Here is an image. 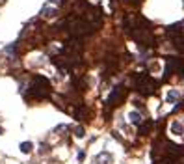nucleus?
Listing matches in <instances>:
<instances>
[{
    "instance_id": "6",
    "label": "nucleus",
    "mask_w": 184,
    "mask_h": 164,
    "mask_svg": "<svg viewBox=\"0 0 184 164\" xmlns=\"http://www.w3.org/2000/svg\"><path fill=\"white\" fill-rule=\"evenodd\" d=\"M88 116H89V110L84 106V104L76 106V110H74V118L76 119H88Z\"/></svg>"
},
{
    "instance_id": "13",
    "label": "nucleus",
    "mask_w": 184,
    "mask_h": 164,
    "mask_svg": "<svg viewBox=\"0 0 184 164\" xmlns=\"http://www.w3.org/2000/svg\"><path fill=\"white\" fill-rule=\"evenodd\" d=\"M74 134H76L78 138H82V136L86 134V132H84V127H76V129H74Z\"/></svg>"
},
{
    "instance_id": "3",
    "label": "nucleus",
    "mask_w": 184,
    "mask_h": 164,
    "mask_svg": "<svg viewBox=\"0 0 184 164\" xmlns=\"http://www.w3.org/2000/svg\"><path fill=\"white\" fill-rule=\"evenodd\" d=\"M167 36H169L171 43L177 50H184V30H182V22L167 26Z\"/></svg>"
},
{
    "instance_id": "12",
    "label": "nucleus",
    "mask_w": 184,
    "mask_h": 164,
    "mask_svg": "<svg viewBox=\"0 0 184 164\" xmlns=\"http://www.w3.org/2000/svg\"><path fill=\"white\" fill-rule=\"evenodd\" d=\"M32 142H22L21 144V151H22V153H30V151H32Z\"/></svg>"
},
{
    "instance_id": "14",
    "label": "nucleus",
    "mask_w": 184,
    "mask_h": 164,
    "mask_svg": "<svg viewBox=\"0 0 184 164\" xmlns=\"http://www.w3.org/2000/svg\"><path fill=\"white\" fill-rule=\"evenodd\" d=\"M15 50H17V43H13V45H9V47H6V52H15Z\"/></svg>"
},
{
    "instance_id": "11",
    "label": "nucleus",
    "mask_w": 184,
    "mask_h": 164,
    "mask_svg": "<svg viewBox=\"0 0 184 164\" xmlns=\"http://www.w3.org/2000/svg\"><path fill=\"white\" fill-rule=\"evenodd\" d=\"M41 15H45V17H52V15H56V9L54 7H50V6H45L41 9Z\"/></svg>"
},
{
    "instance_id": "9",
    "label": "nucleus",
    "mask_w": 184,
    "mask_h": 164,
    "mask_svg": "<svg viewBox=\"0 0 184 164\" xmlns=\"http://www.w3.org/2000/svg\"><path fill=\"white\" fill-rule=\"evenodd\" d=\"M128 119H130V123L140 125L142 123V114H140V112H130V114H128Z\"/></svg>"
},
{
    "instance_id": "18",
    "label": "nucleus",
    "mask_w": 184,
    "mask_h": 164,
    "mask_svg": "<svg viewBox=\"0 0 184 164\" xmlns=\"http://www.w3.org/2000/svg\"><path fill=\"white\" fill-rule=\"evenodd\" d=\"M50 2H58V0H50Z\"/></svg>"
},
{
    "instance_id": "1",
    "label": "nucleus",
    "mask_w": 184,
    "mask_h": 164,
    "mask_svg": "<svg viewBox=\"0 0 184 164\" xmlns=\"http://www.w3.org/2000/svg\"><path fill=\"white\" fill-rule=\"evenodd\" d=\"M132 86H134V89H138V91L145 97L156 93V89H158V82L152 80L147 73H136V75L132 77Z\"/></svg>"
},
{
    "instance_id": "5",
    "label": "nucleus",
    "mask_w": 184,
    "mask_h": 164,
    "mask_svg": "<svg viewBox=\"0 0 184 164\" xmlns=\"http://www.w3.org/2000/svg\"><path fill=\"white\" fill-rule=\"evenodd\" d=\"M125 97H127V88H125V84H117L115 88L112 89V93H110V97H108V101H106V106H119L121 103L125 101Z\"/></svg>"
},
{
    "instance_id": "2",
    "label": "nucleus",
    "mask_w": 184,
    "mask_h": 164,
    "mask_svg": "<svg viewBox=\"0 0 184 164\" xmlns=\"http://www.w3.org/2000/svg\"><path fill=\"white\" fill-rule=\"evenodd\" d=\"M49 95H50V82H49V79L37 75L36 79L32 80V84H30L26 97H32V99H45V97H49Z\"/></svg>"
},
{
    "instance_id": "8",
    "label": "nucleus",
    "mask_w": 184,
    "mask_h": 164,
    "mask_svg": "<svg viewBox=\"0 0 184 164\" xmlns=\"http://www.w3.org/2000/svg\"><path fill=\"white\" fill-rule=\"evenodd\" d=\"M179 97H181V93H179L177 89H171V91L167 93V97H166V99H167V103H171V104H173V103H177V101H179Z\"/></svg>"
},
{
    "instance_id": "10",
    "label": "nucleus",
    "mask_w": 184,
    "mask_h": 164,
    "mask_svg": "<svg viewBox=\"0 0 184 164\" xmlns=\"http://www.w3.org/2000/svg\"><path fill=\"white\" fill-rule=\"evenodd\" d=\"M152 127V121H147V123H140L138 125V132L140 134H147L149 132V129Z\"/></svg>"
},
{
    "instance_id": "17",
    "label": "nucleus",
    "mask_w": 184,
    "mask_h": 164,
    "mask_svg": "<svg viewBox=\"0 0 184 164\" xmlns=\"http://www.w3.org/2000/svg\"><path fill=\"white\" fill-rule=\"evenodd\" d=\"M2 132H4V129H2V127H0V134H2Z\"/></svg>"
},
{
    "instance_id": "16",
    "label": "nucleus",
    "mask_w": 184,
    "mask_h": 164,
    "mask_svg": "<svg viewBox=\"0 0 184 164\" xmlns=\"http://www.w3.org/2000/svg\"><path fill=\"white\" fill-rule=\"evenodd\" d=\"M84 157H86V153H84V151H80V153H78V161H84Z\"/></svg>"
},
{
    "instance_id": "4",
    "label": "nucleus",
    "mask_w": 184,
    "mask_h": 164,
    "mask_svg": "<svg viewBox=\"0 0 184 164\" xmlns=\"http://www.w3.org/2000/svg\"><path fill=\"white\" fill-rule=\"evenodd\" d=\"M184 73V60L181 56H169L166 62V69H164V79H169L173 73Z\"/></svg>"
},
{
    "instance_id": "7",
    "label": "nucleus",
    "mask_w": 184,
    "mask_h": 164,
    "mask_svg": "<svg viewBox=\"0 0 184 164\" xmlns=\"http://www.w3.org/2000/svg\"><path fill=\"white\" fill-rule=\"evenodd\" d=\"M95 162L97 164H112V155L110 153H100V155H97V159H95Z\"/></svg>"
},
{
    "instance_id": "15",
    "label": "nucleus",
    "mask_w": 184,
    "mask_h": 164,
    "mask_svg": "<svg viewBox=\"0 0 184 164\" xmlns=\"http://www.w3.org/2000/svg\"><path fill=\"white\" fill-rule=\"evenodd\" d=\"M125 2H127V4H132V6H140L143 0H125Z\"/></svg>"
}]
</instances>
